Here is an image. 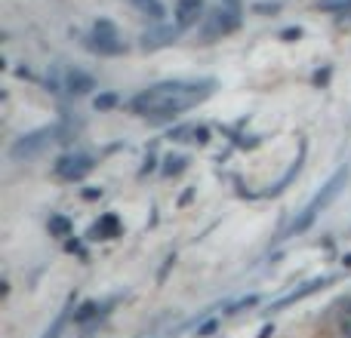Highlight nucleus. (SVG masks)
<instances>
[{
  "instance_id": "f257e3e1",
  "label": "nucleus",
  "mask_w": 351,
  "mask_h": 338,
  "mask_svg": "<svg viewBox=\"0 0 351 338\" xmlns=\"http://www.w3.org/2000/svg\"><path fill=\"white\" fill-rule=\"evenodd\" d=\"M213 80H164V83L148 86L145 92L130 102V108L142 117H154V120H170L179 117L182 111L194 108L213 92Z\"/></svg>"
},
{
  "instance_id": "f03ea898",
  "label": "nucleus",
  "mask_w": 351,
  "mask_h": 338,
  "mask_svg": "<svg viewBox=\"0 0 351 338\" xmlns=\"http://www.w3.org/2000/svg\"><path fill=\"white\" fill-rule=\"evenodd\" d=\"M346 181H348V166H342V169H339V172H336V175H333V179H330V181H327V185H324V191H321V194H317V197H315V200H311V203H308V206H305L302 218H299V222H296V224H293V231H296V234H302V231H305V228H311V222H315V218H317V216H321V212H324V209H327V206H330V203H333V200H336V197H339V191H342V185H346Z\"/></svg>"
},
{
  "instance_id": "7ed1b4c3",
  "label": "nucleus",
  "mask_w": 351,
  "mask_h": 338,
  "mask_svg": "<svg viewBox=\"0 0 351 338\" xmlns=\"http://www.w3.org/2000/svg\"><path fill=\"white\" fill-rule=\"evenodd\" d=\"M56 133H59L56 127H40V129H34V133H28V135H19V139L12 142V148H10V157L12 160L34 157V154H40L43 148L49 145V142H56Z\"/></svg>"
},
{
  "instance_id": "20e7f679",
  "label": "nucleus",
  "mask_w": 351,
  "mask_h": 338,
  "mask_svg": "<svg viewBox=\"0 0 351 338\" xmlns=\"http://www.w3.org/2000/svg\"><path fill=\"white\" fill-rule=\"evenodd\" d=\"M86 47L93 49V53H99V55H121L123 49V40H121V34H117V28L111 22H96V28H93V34L86 37Z\"/></svg>"
},
{
  "instance_id": "39448f33",
  "label": "nucleus",
  "mask_w": 351,
  "mask_h": 338,
  "mask_svg": "<svg viewBox=\"0 0 351 338\" xmlns=\"http://www.w3.org/2000/svg\"><path fill=\"white\" fill-rule=\"evenodd\" d=\"M93 166H96V160L90 154H65L56 160V175L65 181H80L84 175L93 172Z\"/></svg>"
},
{
  "instance_id": "423d86ee",
  "label": "nucleus",
  "mask_w": 351,
  "mask_h": 338,
  "mask_svg": "<svg viewBox=\"0 0 351 338\" xmlns=\"http://www.w3.org/2000/svg\"><path fill=\"white\" fill-rule=\"evenodd\" d=\"M204 16V0H176V28H191Z\"/></svg>"
},
{
  "instance_id": "0eeeda50",
  "label": "nucleus",
  "mask_w": 351,
  "mask_h": 338,
  "mask_svg": "<svg viewBox=\"0 0 351 338\" xmlns=\"http://www.w3.org/2000/svg\"><path fill=\"white\" fill-rule=\"evenodd\" d=\"M62 86H65L71 96H86V92L96 90V80L86 71H80V68H71V71H65V83Z\"/></svg>"
},
{
  "instance_id": "6e6552de",
  "label": "nucleus",
  "mask_w": 351,
  "mask_h": 338,
  "mask_svg": "<svg viewBox=\"0 0 351 338\" xmlns=\"http://www.w3.org/2000/svg\"><path fill=\"white\" fill-rule=\"evenodd\" d=\"M90 237H93V240H114V237H121V218H117L114 212L102 216L90 228Z\"/></svg>"
},
{
  "instance_id": "1a4fd4ad",
  "label": "nucleus",
  "mask_w": 351,
  "mask_h": 338,
  "mask_svg": "<svg viewBox=\"0 0 351 338\" xmlns=\"http://www.w3.org/2000/svg\"><path fill=\"white\" fill-rule=\"evenodd\" d=\"M327 283H333V277H321V280H311V283H305L302 289H296V292H290V296H284L278 304H274V311H280V308H287V304H293V302H302L305 296H311V292H317V289H324Z\"/></svg>"
},
{
  "instance_id": "9d476101",
  "label": "nucleus",
  "mask_w": 351,
  "mask_h": 338,
  "mask_svg": "<svg viewBox=\"0 0 351 338\" xmlns=\"http://www.w3.org/2000/svg\"><path fill=\"white\" fill-rule=\"evenodd\" d=\"M170 135H173V139H179V142H197V145H206V142H210V129L197 127V123H188V127L173 129Z\"/></svg>"
},
{
  "instance_id": "9b49d317",
  "label": "nucleus",
  "mask_w": 351,
  "mask_h": 338,
  "mask_svg": "<svg viewBox=\"0 0 351 338\" xmlns=\"http://www.w3.org/2000/svg\"><path fill=\"white\" fill-rule=\"evenodd\" d=\"M173 37H176L173 28L148 31V34H142V49H160V47H167V43H173Z\"/></svg>"
},
{
  "instance_id": "f8f14e48",
  "label": "nucleus",
  "mask_w": 351,
  "mask_h": 338,
  "mask_svg": "<svg viewBox=\"0 0 351 338\" xmlns=\"http://www.w3.org/2000/svg\"><path fill=\"white\" fill-rule=\"evenodd\" d=\"M71 222H68L65 216H59V212H56V216H49V234L53 237H59V240H68V237H71Z\"/></svg>"
},
{
  "instance_id": "ddd939ff",
  "label": "nucleus",
  "mask_w": 351,
  "mask_h": 338,
  "mask_svg": "<svg viewBox=\"0 0 351 338\" xmlns=\"http://www.w3.org/2000/svg\"><path fill=\"white\" fill-rule=\"evenodd\" d=\"M133 6L139 12H145V16H152L154 22L164 18V3H160V0H133Z\"/></svg>"
},
{
  "instance_id": "4468645a",
  "label": "nucleus",
  "mask_w": 351,
  "mask_h": 338,
  "mask_svg": "<svg viewBox=\"0 0 351 338\" xmlns=\"http://www.w3.org/2000/svg\"><path fill=\"white\" fill-rule=\"evenodd\" d=\"M164 164H167V166H164V172H167V175H179L182 169H185L188 157H185V154H167Z\"/></svg>"
},
{
  "instance_id": "2eb2a0df",
  "label": "nucleus",
  "mask_w": 351,
  "mask_h": 338,
  "mask_svg": "<svg viewBox=\"0 0 351 338\" xmlns=\"http://www.w3.org/2000/svg\"><path fill=\"white\" fill-rule=\"evenodd\" d=\"M317 10L321 12H348L351 0H317Z\"/></svg>"
},
{
  "instance_id": "dca6fc26",
  "label": "nucleus",
  "mask_w": 351,
  "mask_h": 338,
  "mask_svg": "<svg viewBox=\"0 0 351 338\" xmlns=\"http://www.w3.org/2000/svg\"><path fill=\"white\" fill-rule=\"evenodd\" d=\"M68 308H71V304H68ZM68 308L62 311L59 317H56V320H53V326H49V329H47V333H43L40 338H59V335H62V329H65V320H68Z\"/></svg>"
},
{
  "instance_id": "f3484780",
  "label": "nucleus",
  "mask_w": 351,
  "mask_h": 338,
  "mask_svg": "<svg viewBox=\"0 0 351 338\" xmlns=\"http://www.w3.org/2000/svg\"><path fill=\"white\" fill-rule=\"evenodd\" d=\"M96 308H99V304H96V302H86V304H84V308H80V311H77V314H74V320H77V323H84V320H90V317H96V314H99V311H96Z\"/></svg>"
},
{
  "instance_id": "a211bd4d",
  "label": "nucleus",
  "mask_w": 351,
  "mask_h": 338,
  "mask_svg": "<svg viewBox=\"0 0 351 338\" xmlns=\"http://www.w3.org/2000/svg\"><path fill=\"white\" fill-rule=\"evenodd\" d=\"M114 102H117V96H102V99H96V108H111Z\"/></svg>"
},
{
  "instance_id": "6ab92c4d",
  "label": "nucleus",
  "mask_w": 351,
  "mask_h": 338,
  "mask_svg": "<svg viewBox=\"0 0 351 338\" xmlns=\"http://www.w3.org/2000/svg\"><path fill=\"white\" fill-rule=\"evenodd\" d=\"M299 34H302V31H299V28H290V31H284V37H287V40H290V37H299Z\"/></svg>"
}]
</instances>
